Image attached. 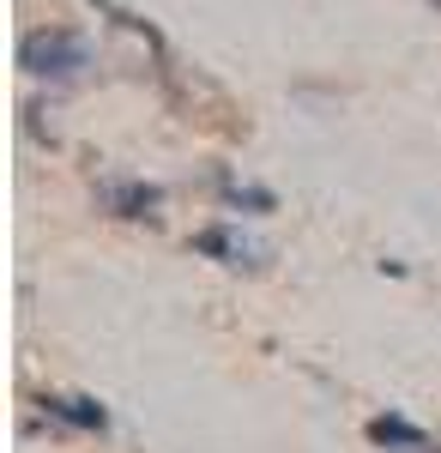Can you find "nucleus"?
I'll list each match as a JSON object with an SVG mask.
<instances>
[{
	"mask_svg": "<svg viewBox=\"0 0 441 453\" xmlns=\"http://www.w3.org/2000/svg\"><path fill=\"white\" fill-rule=\"evenodd\" d=\"M19 67L31 79H73L79 67H91V42L79 31H31L19 42Z\"/></svg>",
	"mask_w": 441,
	"mask_h": 453,
	"instance_id": "1",
	"label": "nucleus"
},
{
	"mask_svg": "<svg viewBox=\"0 0 441 453\" xmlns=\"http://www.w3.org/2000/svg\"><path fill=\"white\" fill-rule=\"evenodd\" d=\"M43 411L67 429H109V411L97 399H73V393H43Z\"/></svg>",
	"mask_w": 441,
	"mask_h": 453,
	"instance_id": "2",
	"label": "nucleus"
},
{
	"mask_svg": "<svg viewBox=\"0 0 441 453\" xmlns=\"http://www.w3.org/2000/svg\"><path fill=\"white\" fill-rule=\"evenodd\" d=\"M369 441L375 448H393V453H436V441H429L417 423H406V418H375Z\"/></svg>",
	"mask_w": 441,
	"mask_h": 453,
	"instance_id": "3",
	"label": "nucleus"
},
{
	"mask_svg": "<svg viewBox=\"0 0 441 453\" xmlns=\"http://www.w3.org/2000/svg\"><path fill=\"white\" fill-rule=\"evenodd\" d=\"M103 200L121 211V218H151V206H158L164 194H158V188H145V181H109V188H103Z\"/></svg>",
	"mask_w": 441,
	"mask_h": 453,
	"instance_id": "4",
	"label": "nucleus"
},
{
	"mask_svg": "<svg viewBox=\"0 0 441 453\" xmlns=\"http://www.w3.org/2000/svg\"><path fill=\"white\" fill-rule=\"evenodd\" d=\"M200 248H205V254H224V266H242V260H248V248H242L236 236H224V230H205Z\"/></svg>",
	"mask_w": 441,
	"mask_h": 453,
	"instance_id": "5",
	"label": "nucleus"
},
{
	"mask_svg": "<svg viewBox=\"0 0 441 453\" xmlns=\"http://www.w3.org/2000/svg\"><path fill=\"white\" fill-rule=\"evenodd\" d=\"M429 6H436V12H441V0H429Z\"/></svg>",
	"mask_w": 441,
	"mask_h": 453,
	"instance_id": "6",
	"label": "nucleus"
}]
</instances>
